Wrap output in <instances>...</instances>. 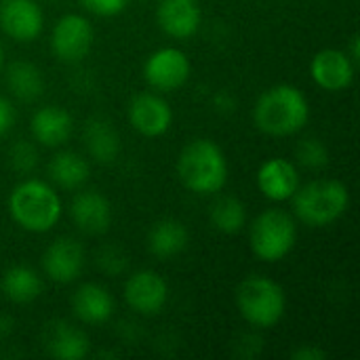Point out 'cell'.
<instances>
[{
  "label": "cell",
  "mask_w": 360,
  "mask_h": 360,
  "mask_svg": "<svg viewBox=\"0 0 360 360\" xmlns=\"http://www.w3.org/2000/svg\"><path fill=\"white\" fill-rule=\"evenodd\" d=\"M63 205L53 186L42 179H23L8 194V213L17 226L42 234L57 226Z\"/></svg>",
  "instance_id": "7a4b0ae2"
},
{
  "label": "cell",
  "mask_w": 360,
  "mask_h": 360,
  "mask_svg": "<svg viewBox=\"0 0 360 360\" xmlns=\"http://www.w3.org/2000/svg\"><path fill=\"white\" fill-rule=\"evenodd\" d=\"M156 21L171 38H192L202 21L198 0H160L156 8Z\"/></svg>",
  "instance_id": "9a60e30c"
},
{
  "label": "cell",
  "mask_w": 360,
  "mask_h": 360,
  "mask_svg": "<svg viewBox=\"0 0 360 360\" xmlns=\"http://www.w3.org/2000/svg\"><path fill=\"white\" fill-rule=\"evenodd\" d=\"M297 160L312 171L325 169L329 165V148L319 137H308L297 146Z\"/></svg>",
  "instance_id": "484cf974"
},
{
  "label": "cell",
  "mask_w": 360,
  "mask_h": 360,
  "mask_svg": "<svg viewBox=\"0 0 360 360\" xmlns=\"http://www.w3.org/2000/svg\"><path fill=\"white\" fill-rule=\"evenodd\" d=\"M188 247V230L177 219H160L150 228L148 249L158 259L179 255Z\"/></svg>",
  "instance_id": "ffe728a7"
},
{
  "label": "cell",
  "mask_w": 360,
  "mask_h": 360,
  "mask_svg": "<svg viewBox=\"0 0 360 360\" xmlns=\"http://www.w3.org/2000/svg\"><path fill=\"white\" fill-rule=\"evenodd\" d=\"M0 27L17 42H32L44 27V15L36 0H0Z\"/></svg>",
  "instance_id": "8fae6325"
},
{
  "label": "cell",
  "mask_w": 360,
  "mask_h": 360,
  "mask_svg": "<svg viewBox=\"0 0 360 360\" xmlns=\"http://www.w3.org/2000/svg\"><path fill=\"white\" fill-rule=\"evenodd\" d=\"M8 162L17 173H32L38 165V152L30 141H17L8 150Z\"/></svg>",
  "instance_id": "4316f807"
},
{
  "label": "cell",
  "mask_w": 360,
  "mask_h": 360,
  "mask_svg": "<svg viewBox=\"0 0 360 360\" xmlns=\"http://www.w3.org/2000/svg\"><path fill=\"white\" fill-rule=\"evenodd\" d=\"M84 148L89 156L99 165H110L120 152V137L112 122L101 116H93L84 124Z\"/></svg>",
  "instance_id": "d6986e66"
},
{
  "label": "cell",
  "mask_w": 360,
  "mask_h": 360,
  "mask_svg": "<svg viewBox=\"0 0 360 360\" xmlns=\"http://www.w3.org/2000/svg\"><path fill=\"white\" fill-rule=\"evenodd\" d=\"M310 120V103L293 84H274L266 89L253 108L255 127L272 137L300 133Z\"/></svg>",
  "instance_id": "6da1fadb"
},
{
  "label": "cell",
  "mask_w": 360,
  "mask_h": 360,
  "mask_svg": "<svg viewBox=\"0 0 360 360\" xmlns=\"http://www.w3.org/2000/svg\"><path fill=\"white\" fill-rule=\"evenodd\" d=\"M13 122H15V110L4 97H0V137L13 127Z\"/></svg>",
  "instance_id": "f546056e"
},
{
  "label": "cell",
  "mask_w": 360,
  "mask_h": 360,
  "mask_svg": "<svg viewBox=\"0 0 360 360\" xmlns=\"http://www.w3.org/2000/svg\"><path fill=\"white\" fill-rule=\"evenodd\" d=\"M348 57H350L354 63H359L360 61V36L359 34H354V36L350 38V51H348Z\"/></svg>",
  "instance_id": "1f68e13d"
},
{
  "label": "cell",
  "mask_w": 360,
  "mask_h": 360,
  "mask_svg": "<svg viewBox=\"0 0 360 360\" xmlns=\"http://www.w3.org/2000/svg\"><path fill=\"white\" fill-rule=\"evenodd\" d=\"M0 289L13 304H32L42 293V278L30 266H13L2 274Z\"/></svg>",
  "instance_id": "44dd1931"
},
{
  "label": "cell",
  "mask_w": 360,
  "mask_h": 360,
  "mask_svg": "<svg viewBox=\"0 0 360 360\" xmlns=\"http://www.w3.org/2000/svg\"><path fill=\"white\" fill-rule=\"evenodd\" d=\"M129 122L143 137H160L173 124V110L156 93H137L129 101Z\"/></svg>",
  "instance_id": "9c48e42d"
},
{
  "label": "cell",
  "mask_w": 360,
  "mask_h": 360,
  "mask_svg": "<svg viewBox=\"0 0 360 360\" xmlns=\"http://www.w3.org/2000/svg\"><path fill=\"white\" fill-rule=\"evenodd\" d=\"M249 243L257 259L276 264L285 259L297 243L295 219L283 209H268L253 219Z\"/></svg>",
  "instance_id": "8992f818"
},
{
  "label": "cell",
  "mask_w": 360,
  "mask_h": 360,
  "mask_svg": "<svg viewBox=\"0 0 360 360\" xmlns=\"http://www.w3.org/2000/svg\"><path fill=\"white\" fill-rule=\"evenodd\" d=\"M236 308L249 325L270 329L285 316L287 297L276 281L262 274H251L236 287Z\"/></svg>",
  "instance_id": "5b68a950"
},
{
  "label": "cell",
  "mask_w": 360,
  "mask_h": 360,
  "mask_svg": "<svg viewBox=\"0 0 360 360\" xmlns=\"http://www.w3.org/2000/svg\"><path fill=\"white\" fill-rule=\"evenodd\" d=\"M95 40V30L91 21L78 13L63 15L51 32V51L57 59L65 63H76L84 59Z\"/></svg>",
  "instance_id": "52a82bcc"
},
{
  "label": "cell",
  "mask_w": 360,
  "mask_h": 360,
  "mask_svg": "<svg viewBox=\"0 0 360 360\" xmlns=\"http://www.w3.org/2000/svg\"><path fill=\"white\" fill-rule=\"evenodd\" d=\"M84 268V249L70 236H61L53 240L42 255L44 274L59 285L74 283Z\"/></svg>",
  "instance_id": "7c38bea8"
},
{
  "label": "cell",
  "mask_w": 360,
  "mask_h": 360,
  "mask_svg": "<svg viewBox=\"0 0 360 360\" xmlns=\"http://www.w3.org/2000/svg\"><path fill=\"white\" fill-rule=\"evenodd\" d=\"M177 175L190 192L209 196L226 186L228 160L215 141L200 137L181 150L177 158Z\"/></svg>",
  "instance_id": "3957f363"
},
{
  "label": "cell",
  "mask_w": 360,
  "mask_h": 360,
  "mask_svg": "<svg viewBox=\"0 0 360 360\" xmlns=\"http://www.w3.org/2000/svg\"><path fill=\"white\" fill-rule=\"evenodd\" d=\"M209 219L213 228L221 234H236L247 224V209L245 202L236 196H221L211 205Z\"/></svg>",
  "instance_id": "d4e9b609"
},
{
  "label": "cell",
  "mask_w": 360,
  "mask_h": 360,
  "mask_svg": "<svg viewBox=\"0 0 360 360\" xmlns=\"http://www.w3.org/2000/svg\"><path fill=\"white\" fill-rule=\"evenodd\" d=\"M257 188L266 198L274 202L291 200L295 190L300 188V175L295 165L287 158L266 160L257 171Z\"/></svg>",
  "instance_id": "2e32d148"
},
{
  "label": "cell",
  "mask_w": 360,
  "mask_h": 360,
  "mask_svg": "<svg viewBox=\"0 0 360 360\" xmlns=\"http://www.w3.org/2000/svg\"><path fill=\"white\" fill-rule=\"evenodd\" d=\"M295 215L312 228L335 224L350 207V190L338 179H316L300 186L293 194Z\"/></svg>",
  "instance_id": "277c9868"
},
{
  "label": "cell",
  "mask_w": 360,
  "mask_h": 360,
  "mask_svg": "<svg viewBox=\"0 0 360 360\" xmlns=\"http://www.w3.org/2000/svg\"><path fill=\"white\" fill-rule=\"evenodd\" d=\"M190 70V59L181 49L162 46L146 59L143 76L156 91H175L186 84Z\"/></svg>",
  "instance_id": "ba28073f"
},
{
  "label": "cell",
  "mask_w": 360,
  "mask_h": 360,
  "mask_svg": "<svg viewBox=\"0 0 360 360\" xmlns=\"http://www.w3.org/2000/svg\"><path fill=\"white\" fill-rule=\"evenodd\" d=\"M72 129H74L72 114L59 105H44V108L36 110L30 120L32 137L44 148L63 146L70 139Z\"/></svg>",
  "instance_id": "e0dca14e"
},
{
  "label": "cell",
  "mask_w": 360,
  "mask_h": 360,
  "mask_svg": "<svg viewBox=\"0 0 360 360\" xmlns=\"http://www.w3.org/2000/svg\"><path fill=\"white\" fill-rule=\"evenodd\" d=\"M124 300L137 314L154 316L165 308L169 300V287L158 272L139 270L124 283Z\"/></svg>",
  "instance_id": "30bf717a"
},
{
  "label": "cell",
  "mask_w": 360,
  "mask_h": 360,
  "mask_svg": "<svg viewBox=\"0 0 360 360\" xmlns=\"http://www.w3.org/2000/svg\"><path fill=\"white\" fill-rule=\"evenodd\" d=\"M6 86L19 101L32 103L44 93V76L30 61H13L6 70Z\"/></svg>",
  "instance_id": "603a6c76"
},
{
  "label": "cell",
  "mask_w": 360,
  "mask_h": 360,
  "mask_svg": "<svg viewBox=\"0 0 360 360\" xmlns=\"http://www.w3.org/2000/svg\"><path fill=\"white\" fill-rule=\"evenodd\" d=\"M291 356H293L295 360H323V359H327V352H325V350H321V348H316V346H308V344H304V346H300Z\"/></svg>",
  "instance_id": "4dcf8cb0"
},
{
  "label": "cell",
  "mask_w": 360,
  "mask_h": 360,
  "mask_svg": "<svg viewBox=\"0 0 360 360\" xmlns=\"http://www.w3.org/2000/svg\"><path fill=\"white\" fill-rule=\"evenodd\" d=\"M70 217L80 232L99 236L110 230L112 205L101 192L84 190L74 196V200L70 205Z\"/></svg>",
  "instance_id": "5bb4252c"
},
{
  "label": "cell",
  "mask_w": 360,
  "mask_h": 360,
  "mask_svg": "<svg viewBox=\"0 0 360 360\" xmlns=\"http://www.w3.org/2000/svg\"><path fill=\"white\" fill-rule=\"evenodd\" d=\"M46 352L53 359H84L89 354V338L68 323H55L46 333Z\"/></svg>",
  "instance_id": "7402d4cb"
},
{
  "label": "cell",
  "mask_w": 360,
  "mask_h": 360,
  "mask_svg": "<svg viewBox=\"0 0 360 360\" xmlns=\"http://www.w3.org/2000/svg\"><path fill=\"white\" fill-rule=\"evenodd\" d=\"M72 312L86 325H103L114 314V297L97 283L80 285L72 295Z\"/></svg>",
  "instance_id": "ac0fdd59"
},
{
  "label": "cell",
  "mask_w": 360,
  "mask_h": 360,
  "mask_svg": "<svg viewBox=\"0 0 360 360\" xmlns=\"http://www.w3.org/2000/svg\"><path fill=\"white\" fill-rule=\"evenodd\" d=\"M356 63L348 57L346 51L340 49H323L310 61L312 80L331 93L346 91L354 80Z\"/></svg>",
  "instance_id": "4fadbf2b"
},
{
  "label": "cell",
  "mask_w": 360,
  "mask_h": 360,
  "mask_svg": "<svg viewBox=\"0 0 360 360\" xmlns=\"http://www.w3.org/2000/svg\"><path fill=\"white\" fill-rule=\"evenodd\" d=\"M97 264L99 268L105 272V274H112V276H118L124 268H127V255L122 249L110 245V247H103L97 255Z\"/></svg>",
  "instance_id": "83f0119b"
},
{
  "label": "cell",
  "mask_w": 360,
  "mask_h": 360,
  "mask_svg": "<svg viewBox=\"0 0 360 360\" xmlns=\"http://www.w3.org/2000/svg\"><path fill=\"white\" fill-rule=\"evenodd\" d=\"M49 175H51V181L57 184L59 188L76 190L89 181L91 167H89V160L76 152H59L49 162Z\"/></svg>",
  "instance_id": "cb8c5ba5"
},
{
  "label": "cell",
  "mask_w": 360,
  "mask_h": 360,
  "mask_svg": "<svg viewBox=\"0 0 360 360\" xmlns=\"http://www.w3.org/2000/svg\"><path fill=\"white\" fill-rule=\"evenodd\" d=\"M80 2L86 11L99 17H116L129 6V0H80Z\"/></svg>",
  "instance_id": "f1b7e54d"
},
{
  "label": "cell",
  "mask_w": 360,
  "mask_h": 360,
  "mask_svg": "<svg viewBox=\"0 0 360 360\" xmlns=\"http://www.w3.org/2000/svg\"><path fill=\"white\" fill-rule=\"evenodd\" d=\"M2 63H4V53H2V44H0V70H2Z\"/></svg>",
  "instance_id": "d6a6232c"
}]
</instances>
